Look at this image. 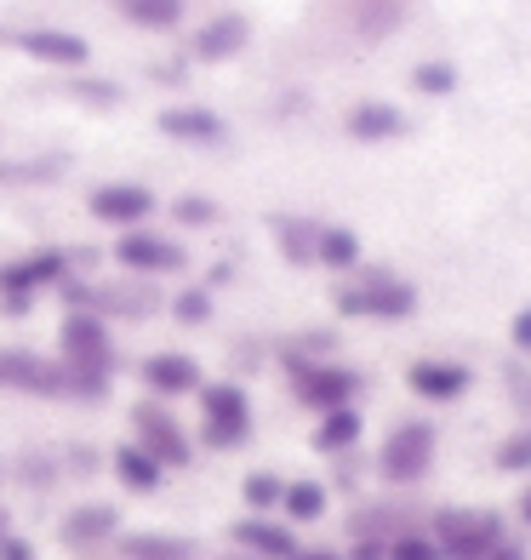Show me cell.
<instances>
[{
    "label": "cell",
    "instance_id": "obj_30",
    "mask_svg": "<svg viewBox=\"0 0 531 560\" xmlns=\"http://www.w3.org/2000/svg\"><path fill=\"white\" fill-rule=\"evenodd\" d=\"M412 86L423 97H446V92H458V69H451V63H417L412 69Z\"/></svg>",
    "mask_w": 531,
    "mask_h": 560
},
{
    "label": "cell",
    "instance_id": "obj_1",
    "mask_svg": "<svg viewBox=\"0 0 531 560\" xmlns=\"http://www.w3.org/2000/svg\"><path fill=\"white\" fill-rule=\"evenodd\" d=\"M0 389L7 395H46V400H104L109 377H86L63 361H40L30 349H0Z\"/></svg>",
    "mask_w": 531,
    "mask_h": 560
},
{
    "label": "cell",
    "instance_id": "obj_11",
    "mask_svg": "<svg viewBox=\"0 0 531 560\" xmlns=\"http://www.w3.org/2000/svg\"><path fill=\"white\" fill-rule=\"evenodd\" d=\"M406 389L428 406H451L474 389V372L463 361H440V354H428V361H412L406 366Z\"/></svg>",
    "mask_w": 531,
    "mask_h": 560
},
{
    "label": "cell",
    "instance_id": "obj_18",
    "mask_svg": "<svg viewBox=\"0 0 531 560\" xmlns=\"http://www.w3.org/2000/svg\"><path fill=\"white\" fill-rule=\"evenodd\" d=\"M246 40H251V23L240 12H223L206 30H194V58L200 63H229L235 52H246Z\"/></svg>",
    "mask_w": 531,
    "mask_h": 560
},
{
    "label": "cell",
    "instance_id": "obj_14",
    "mask_svg": "<svg viewBox=\"0 0 531 560\" xmlns=\"http://www.w3.org/2000/svg\"><path fill=\"white\" fill-rule=\"evenodd\" d=\"M235 532V544L246 549V560H297V532L281 521V515H246L229 526Z\"/></svg>",
    "mask_w": 531,
    "mask_h": 560
},
{
    "label": "cell",
    "instance_id": "obj_35",
    "mask_svg": "<svg viewBox=\"0 0 531 560\" xmlns=\"http://www.w3.org/2000/svg\"><path fill=\"white\" fill-rule=\"evenodd\" d=\"M509 343H515L520 354H531V303H526V310H515V320H509Z\"/></svg>",
    "mask_w": 531,
    "mask_h": 560
},
{
    "label": "cell",
    "instance_id": "obj_20",
    "mask_svg": "<svg viewBox=\"0 0 531 560\" xmlns=\"http://www.w3.org/2000/svg\"><path fill=\"white\" fill-rule=\"evenodd\" d=\"M332 515V487L326 480H286V498H281V521L297 532V526H315V521H326Z\"/></svg>",
    "mask_w": 531,
    "mask_h": 560
},
{
    "label": "cell",
    "instance_id": "obj_43",
    "mask_svg": "<svg viewBox=\"0 0 531 560\" xmlns=\"http://www.w3.org/2000/svg\"><path fill=\"white\" fill-rule=\"evenodd\" d=\"M81 560H97V555H81Z\"/></svg>",
    "mask_w": 531,
    "mask_h": 560
},
{
    "label": "cell",
    "instance_id": "obj_6",
    "mask_svg": "<svg viewBox=\"0 0 531 560\" xmlns=\"http://www.w3.org/2000/svg\"><path fill=\"white\" fill-rule=\"evenodd\" d=\"M338 310L349 320H412L417 315V287L377 269V275H366V280H354V287L338 292Z\"/></svg>",
    "mask_w": 531,
    "mask_h": 560
},
{
    "label": "cell",
    "instance_id": "obj_22",
    "mask_svg": "<svg viewBox=\"0 0 531 560\" xmlns=\"http://www.w3.org/2000/svg\"><path fill=\"white\" fill-rule=\"evenodd\" d=\"M161 132L177 138V143H217L223 138V120L212 109H200V104H172L161 115Z\"/></svg>",
    "mask_w": 531,
    "mask_h": 560
},
{
    "label": "cell",
    "instance_id": "obj_32",
    "mask_svg": "<svg viewBox=\"0 0 531 560\" xmlns=\"http://www.w3.org/2000/svg\"><path fill=\"white\" fill-rule=\"evenodd\" d=\"M172 218H177V223H189V229H206V223L217 218V207H212L206 195H177V207H172Z\"/></svg>",
    "mask_w": 531,
    "mask_h": 560
},
{
    "label": "cell",
    "instance_id": "obj_39",
    "mask_svg": "<svg viewBox=\"0 0 531 560\" xmlns=\"http://www.w3.org/2000/svg\"><path fill=\"white\" fill-rule=\"evenodd\" d=\"M297 560H343V549H297Z\"/></svg>",
    "mask_w": 531,
    "mask_h": 560
},
{
    "label": "cell",
    "instance_id": "obj_25",
    "mask_svg": "<svg viewBox=\"0 0 531 560\" xmlns=\"http://www.w3.org/2000/svg\"><path fill=\"white\" fill-rule=\"evenodd\" d=\"M281 498H286V475H274V469H251L240 480L246 515H281Z\"/></svg>",
    "mask_w": 531,
    "mask_h": 560
},
{
    "label": "cell",
    "instance_id": "obj_27",
    "mask_svg": "<svg viewBox=\"0 0 531 560\" xmlns=\"http://www.w3.org/2000/svg\"><path fill=\"white\" fill-rule=\"evenodd\" d=\"M274 235H281V246H286V258H292V264H303V269L315 264V241H320V223H303V218H281V223H274Z\"/></svg>",
    "mask_w": 531,
    "mask_h": 560
},
{
    "label": "cell",
    "instance_id": "obj_23",
    "mask_svg": "<svg viewBox=\"0 0 531 560\" xmlns=\"http://www.w3.org/2000/svg\"><path fill=\"white\" fill-rule=\"evenodd\" d=\"M400 132H406V115L394 104H354L349 109V138H361V143H389Z\"/></svg>",
    "mask_w": 531,
    "mask_h": 560
},
{
    "label": "cell",
    "instance_id": "obj_12",
    "mask_svg": "<svg viewBox=\"0 0 531 560\" xmlns=\"http://www.w3.org/2000/svg\"><path fill=\"white\" fill-rule=\"evenodd\" d=\"M120 509L115 503H74L69 515H63V526H58V538L74 549V555H92V549H104V544H115L120 538Z\"/></svg>",
    "mask_w": 531,
    "mask_h": 560
},
{
    "label": "cell",
    "instance_id": "obj_42",
    "mask_svg": "<svg viewBox=\"0 0 531 560\" xmlns=\"http://www.w3.org/2000/svg\"><path fill=\"white\" fill-rule=\"evenodd\" d=\"M0 480H7V464H0Z\"/></svg>",
    "mask_w": 531,
    "mask_h": 560
},
{
    "label": "cell",
    "instance_id": "obj_16",
    "mask_svg": "<svg viewBox=\"0 0 531 560\" xmlns=\"http://www.w3.org/2000/svg\"><path fill=\"white\" fill-rule=\"evenodd\" d=\"M149 212H155V189H143V184H104V189H92V218L97 223L143 229Z\"/></svg>",
    "mask_w": 531,
    "mask_h": 560
},
{
    "label": "cell",
    "instance_id": "obj_15",
    "mask_svg": "<svg viewBox=\"0 0 531 560\" xmlns=\"http://www.w3.org/2000/svg\"><path fill=\"white\" fill-rule=\"evenodd\" d=\"M12 46L35 63H52V69H86L92 63V46L74 35V30H17Z\"/></svg>",
    "mask_w": 531,
    "mask_h": 560
},
{
    "label": "cell",
    "instance_id": "obj_3",
    "mask_svg": "<svg viewBox=\"0 0 531 560\" xmlns=\"http://www.w3.org/2000/svg\"><path fill=\"white\" fill-rule=\"evenodd\" d=\"M435 452H440L435 423L406 418L384 435V446H377V475H384L389 487H423L428 469H435Z\"/></svg>",
    "mask_w": 531,
    "mask_h": 560
},
{
    "label": "cell",
    "instance_id": "obj_13",
    "mask_svg": "<svg viewBox=\"0 0 531 560\" xmlns=\"http://www.w3.org/2000/svg\"><path fill=\"white\" fill-rule=\"evenodd\" d=\"M115 258H120V269H132V275H177L189 264L184 246L166 241V235H149V229H126Z\"/></svg>",
    "mask_w": 531,
    "mask_h": 560
},
{
    "label": "cell",
    "instance_id": "obj_10",
    "mask_svg": "<svg viewBox=\"0 0 531 560\" xmlns=\"http://www.w3.org/2000/svg\"><path fill=\"white\" fill-rule=\"evenodd\" d=\"M138 377H143V389L155 395L161 406L206 389V372H200V361H194V354H184V349H161V354H149V361L138 366Z\"/></svg>",
    "mask_w": 531,
    "mask_h": 560
},
{
    "label": "cell",
    "instance_id": "obj_34",
    "mask_svg": "<svg viewBox=\"0 0 531 560\" xmlns=\"http://www.w3.org/2000/svg\"><path fill=\"white\" fill-rule=\"evenodd\" d=\"M0 560H40V555L23 532H7V538H0Z\"/></svg>",
    "mask_w": 531,
    "mask_h": 560
},
{
    "label": "cell",
    "instance_id": "obj_41",
    "mask_svg": "<svg viewBox=\"0 0 531 560\" xmlns=\"http://www.w3.org/2000/svg\"><path fill=\"white\" fill-rule=\"evenodd\" d=\"M520 412L531 418V384H520Z\"/></svg>",
    "mask_w": 531,
    "mask_h": 560
},
{
    "label": "cell",
    "instance_id": "obj_36",
    "mask_svg": "<svg viewBox=\"0 0 531 560\" xmlns=\"http://www.w3.org/2000/svg\"><path fill=\"white\" fill-rule=\"evenodd\" d=\"M384 555H389L384 538H354V544L343 549V560H384Z\"/></svg>",
    "mask_w": 531,
    "mask_h": 560
},
{
    "label": "cell",
    "instance_id": "obj_5",
    "mask_svg": "<svg viewBox=\"0 0 531 560\" xmlns=\"http://www.w3.org/2000/svg\"><path fill=\"white\" fill-rule=\"evenodd\" d=\"M258 429V412H251V395L240 384H206L200 389V441L212 452H240Z\"/></svg>",
    "mask_w": 531,
    "mask_h": 560
},
{
    "label": "cell",
    "instance_id": "obj_9",
    "mask_svg": "<svg viewBox=\"0 0 531 560\" xmlns=\"http://www.w3.org/2000/svg\"><path fill=\"white\" fill-rule=\"evenodd\" d=\"M132 441L155 457L161 469H189L194 464V441L184 435V423H177L161 400L132 406Z\"/></svg>",
    "mask_w": 531,
    "mask_h": 560
},
{
    "label": "cell",
    "instance_id": "obj_38",
    "mask_svg": "<svg viewBox=\"0 0 531 560\" xmlns=\"http://www.w3.org/2000/svg\"><path fill=\"white\" fill-rule=\"evenodd\" d=\"M515 515H520V526H531V475H526V487H520V503H515Z\"/></svg>",
    "mask_w": 531,
    "mask_h": 560
},
{
    "label": "cell",
    "instance_id": "obj_40",
    "mask_svg": "<svg viewBox=\"0 0 531 560\" xmlns=\"http://www.w3.org/2000/svg\"><path fill=\"white\" fill-rule=\"evenodd\" d=\"M7 532H12V509L0 503V538H7Z\"/></svg>",
    "mask_w": 531,
    "mask_h": 560
},
{
    "label": "cell",
    "instance_id": "obj_17",
    "mask_svg": "<svg viewBox=\"0 0 531 560\" xmlns=\"http://www.w3.org/2000/svg\"><path fill=\"white\" fill-rule=\"evenodd\" d=\"M109 469H115V480H120V487L132 492V498H155V492L166 487V469H161L138 441H120L115 457H109Z\"/></svg>",
    "mask_w": 531,
    "mask_h": 560
},
{
    "label": "cell",
    "instance_id": "obj_28",
    "mask_svg": "<svg viewBox=\"0 0 531 560\" xmlns=\"http://www.w3.org/2000/svg\"><path fill=\"white\" fill-rule=\"evenodd\" d=\"M492 464H497V475H531V423H526V429H515V435H503V441H497Z\"/></svg>",
    "mask_w": 531,
    "mask_h": 560
},
{
    "label": "cell",
    "instance_id": "obj_33",
    "mask_svg": "<svg viewBox=\"0 0 531 560\" xmlns=\"http://www.w3.org/2000/svg\"><path fill=\"white\" fill-rule=\"evenodd\" d=\"M23 480H30V487H52L58 464H52V457H46V464H40V457H23Z\"/></svg>",
    "mask_w": 531,
    "mask_h": 560
},
{
    "label": "cell",
    "instance_id": "obj_19",
    "mask_svg": "<svg viewBox=\"0 0 531 560\" xmlns=\"http://www.w3.org/2000/svg\"><path fill=\"white\" fill-rule=\"evenodd\" d=\"M361 441H366V418H361V406H343V412H320L315 435H309V446H315L320 457H349Z\"/></svg>",
    "mask_w": 531,
    "mask_h": 560
},
{
    "label": "cell",
    "instance_id": "obj_4",
    "mask_svg": "<svg viewBox=\"0 0 531 560\" xmlns=\"http://www.w3.org/2000/svg\"><path fill=\"white\" fill-rule=\"evenodd\" d=\"M292 395L309 406V412H343L366 395V377L354 366H338V361H315V354H292Z\"/></svg>",
    "mask_w": 531,
    "mask_h": 560
},
{
    "label": "cell",
    "instance_id": "obj_37",
    "mask_svg": "<svg viewBox=\"0 0 531 560\" xmlns=\"http://www.w3.org/2000/svg\"><path fill=\"white\" fill-rule=\"evenodd\" d=\"M486 560H531V555H526V544H520V538H503Z\"/></svg>",
    "mask_w": 531,
    "mask_h": 560
},
{
    "label": "cell",
    "instance_id": "obj_21",
    "mask_svg": "<svg viewBox=\"0 0 531 560\" xmlns=\"http://www.w3.org/2000/svg\"><path fill=\"white\" fill-rule=\"evenodd\" d=\"M115 549H120V560H194L200 555L189 538H177V532H120Z\"/></svg>",
    "mask_w": 531,
    "mask_h": 560
},
{
    "label": "cell",
    "instance_id": "obj_2",
    "mask_svg": "<svg viewBox=\"0 0 531 560\" xmlns=\"http://www.w3.org/2000/svg\"><path fill=\"white\" fill-rule=\"evenodd\" d=\"M428 538L440 544V560H486L503 538H509V526H503L497 509H435V521H428Z\"/></svg>",
    "mask_w": 531,
    "mask_h": 560
},
{
    "label": "cell",
    "instance_id": "obj_31",
    "mask_svg": "<svg viewBox=\"0 0 531 560\" xmlns=\"http://www.w3.org/2000/svg\"><path fill=\"white\" fill-rule=\"evenodd\" d=\"M172 315L184 320V326H206V320H212V298L200 292V287H194V292H177V298H172Z\"/></svg>",
    "mask_w": 531,
    "mask_h": 560
},
{
    "label": "cell",
    "instance_id": "obj_29",
    "mask_svg": "<svg viewBox=\"0 0 531 560\" xmlns=\"http://www.w3.org/2000/svg\"><path fill=\"white\" fill-rule=\"evenodd\" d=\"M384 560H440V544L428 538V526H406L389 538V555Z\"/></svg>",
    "mask_w": 531,
    "mask_h": 560
},
{
    "label": "cell",
    "instance_id": "obj_26",
    "mask_svg": "<svg viewBox=\"0 0 531 560\" xmlns=\"http://www.w3.org/2000/svg\"><path fill=\"white\" fill-rule=\"evenodd\" d=\"M115 7L138 30H172V23H184V0H115Z\"/></svg>",
    "mask_w": 531,
    "mask_h": 560
},
{
    "label": "cell",
    "instance_id": "obj_8",
    "mask_svg": "<svg viewBox=\"0 0 531 560\" xmlns=\"http://www.w3.org/2000/svg\"><path fill=\"white\" fill-rule=\"evenodd\" d=\"M63 275H69V252H58V246L30 252V258H17V264H0V310L23 315L35 303V292L40 287H58Z\"/></svg>",
    "mask_w": 531,
    "mask_h": 560
},
{
    "label": "cell",
    "instance_id": "obj_7",
    "mask_svg": "<svg viewBox=\"0 0 531 560\" xmlns=\"http://www.w3.org/2000/svg\"><path fill=\"white\" fill-rule=\"evenodd\" d=\"M58 361L86 372V377H109L115 372V338H109V320L97 310H74L58 326Z\"/></svg>",
    "mask_w": 531,
    "mask_h": 560
},
{
    "label": "cell",
    "instance_id": "obj_24",
    "mask_svg": "<svg viewBox=\"0 0 531 560\" xmlns=\"http://www.w3.org/2000/svg\"><path fill=\"white\" fill-rule=\"evenodd\" d=\"M315 264L320 269H361V235L343 223H320V241H315Z\"/></svg>",
    "mask_w": 531,
    "mask_h": 560
}]
</instances>
